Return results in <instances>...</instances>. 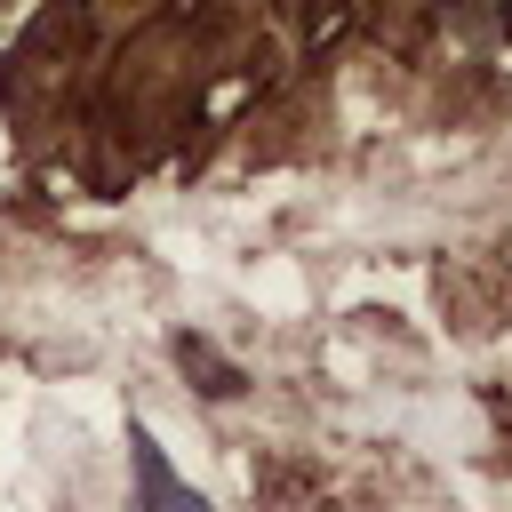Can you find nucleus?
Here are the masks:
<instances>
[{"label": "nucleus", "instance_id": "nucleus-1", "mask_svg": "<svg viewBox=\"0 0 512 512\" xmlns=\"http://www.w3.org/2000/svg\"><path fill=\"white\" fill-rule=\"evenodd\" d=\"M136 472H144V504H152V512H208L200 496H184V488L168 480V464L152 456V440H136Z\"/></svg>", "mask_w": 512, "mask_h": 512}]
</instances>
